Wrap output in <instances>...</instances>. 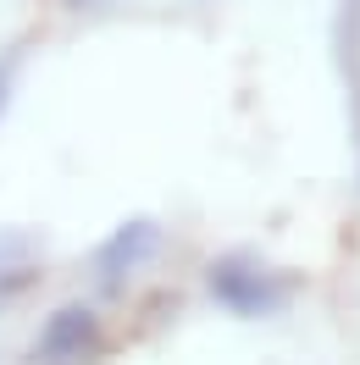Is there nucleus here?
<instances>
[{
	"mask_svg": "<svg viewBox=\"0 0 360 365\" xmlns=\"http://www.w3.org/2000/svg\"><path fill=\"white\" fill-rule=\"evenodd\" d=\"M17 67H23V45L0 50V111H6V100H11V83H17Z\"/></svg>",
	"mask_w": 360,
	"mask_h": 365,
	"instance_id": "obj_4",
	"label": "nucleus"
},
{
	"mask_svg": "<svg viewBox=\"0 0 360 365\" xmlns=\"http://www.w3.org/2000/svg\"><path fill=\"white\" fill-rule=\"evenodd\" d=\"M67 6H94V0H67Z\"/></svg>",
	"mask_w": 360,
	"mask_h": 365,
	"instance_id": "obj_5",
	"label": "nucleus"
},
{
	"mask_svg": "<svg viewBox=\"0 0 360 365\" xmlns=\"http://www.w3.org/2000/svg\"><path fill=\"white\" fill-rule=\"evenodd\" d=\"M211 294L222 299L227 310H239V316H266V310L283 304V288H277L261 266H249V260H222V266H211Z\"/></svg>",
	"mask_w": 360,
	"mask_h": 365,
	"instance_id": "obj_1",
	"label": "nucleus"
},
{
	"mask_svg": "<svg viewBox=\"0 0 360 365\" xmlns=\"http://www.w3.org/2000/svg\"><path fill=\"white\" fill-rule=\"evenodd\" d=\"M94 338H100L94 316L84 310V304H67V310H56V316L45 321V332H39V343H34V360H39V365L84 360V354L94 349Z\"/></svg>",
	"mask_w": 360,
	"mask_h": 365,
	"instance_id": "obj_2",
	"label": "nucleus"
},
{
	"mask_svg": "<svg viewBox=\"0 0 360 365\" xmlns=\"http://www.w3.org/2000/svg\"><path fill=\"white\" fill-rule=\"evenodd\" d=\"M156 222H128V227H116L106 244H100V255H94V277H100V288L111 294V288H122V277L139 272L144 260H150V250H156Z\"/></svg>",
	"mask_w": 360,
	"mask_h": 365,
	"instance_id": "obj_3",
	"label": "nucleus"
}]
</instances>
